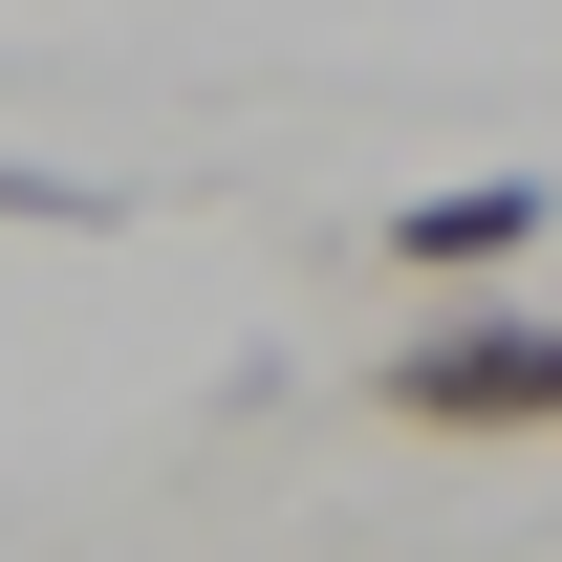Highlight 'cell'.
Segmentation results:
<instances>
[{
    "label": "cell",
    "mask_w": 562,
    "mask_h": 562,
    "mask_svg": "<svg viewBox=\"0 0 562 562\" xmlns=\"http://www.w3.org/2000/svg\"><path fill=\"white\" fill-rule=\"evenodd\" d=\"M368 390H390L412 432H562V325H541V303H476V325L390 347Z\"/></svg>",
    "instance_id": "6da1fadb"
},
{
    "label": "cell",
    "mask_w": 562,
    "mask_h": 562,
    "mask_svg": "<svg viewBox=\"0 0 562 562\" xmlns=\"http://www.w3.org/2000/svg\"><path fill=\"white\" fill-rule=\"evenodd\" d=\"M519 238H541V173H454V195L390 216V260H412V281H476V260H519Z\"/></svg>",
    "instance_id": "7a4b0ae2"
},
{
    "label": "cell",
    "mask_w": 562,
    "mask_h": 562,
    "mask_svg": "<svg viewBox=\"0 0 562 562\" xmlns=\"http://www.w3.org/2000/svg\"><path fill=\"white\" fill-rule=\"evenodd\" d=\"M0 216H44V238H87L109 195H87V173H22V151H0Z\"/></svg>",
    "instance_id": "3957f363"
}]
</instances>
